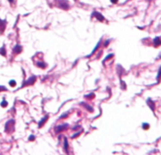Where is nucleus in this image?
I'll return each mask as SVG.
<instances>
[{
	"mask_svg": "<svg viewBox=\"0 0 161 155\" xmlns=\"http://www.w3.org/2000/svg\"><path fill=\"white\" fill-rule=\"evenodd\" d=\"M58 7L64 10H68L69 9V4L66 0H58Z\"/></svg>",
	"mask_w": 161,
	"mask_h": 155,
	"instance_id": "nucleus-1",
	"label": "nucleus"
},
{
	"mask_svg": "<svg viewBox=\"0 0 161 155\" xmlns=\"http://www.w3.org/2000/svg\"><path fill=\"white\" fill-rule=\"evenodd\" d=\"M67 124H64V125H59V126H56L55 128H54V131H55V133H60V132H62L64 129H66L67 128Z\"/></svg>",
	"mask_w": 161,
	"mask_h": 155,
	"instance_id": "nucleus-2",
	"label": "nucleus"
},
{
	"mask_svg": "<svg viewBox=\"0 0 161 155\" xmlns=\"http://www.w3.org/2000/svg\"><path fill=\"white\" fill-rule=\"evenodd\" d=\"M35 80H36V77H35V76H32V77L30 78H29L27 81L23 82V86H26V85H30V84L34 83V82H35Z\"/></svg>",
	"mask_w": 161,
	"mask_h": 155,
	"instance_id": "nucleus-3",
	"label": "nucleus"
},
{
	"mask_svg": "<svg viewBox=\"0 0 161 155\" xmlns=\"http://www.w3.org/2000/svg\"><path fill=\"white\" fill-rule=\"evenodd\" d=\"M92 16L95 17L99 21H103V20H104V17H103L100 13H98V12H94V13L92 14Z\"/></svg>",
	"mask_w": 161,
	"mask_h": 155,
	"instance_id": "nucleus-4",
	"label": "nucleus"
},
{
	"mask_svg": "<svg viewBox=\"0 0 161 155\" xmlns=\"http://www.w3.org/2000/svg\"><path fill=\"white\" fill-rule=\"evenodd\" d=\"M14 123H15V121L14 120H9L7 123H6V126H5V130L8 132H10L11 130H10V126H14Z\"/></svg>",
	"mask_w": 161,
	"mask_h": 155,
	"instance_id": "nucleus-5",
	"label": "nucleus"
},
{
	"mask_svg": "<svg viewBox=\"0 0 161 155\" xmlns=\"http://www.w3.org/2000/svg\"><path fill=\"white\" fill-rule=\"evenodd\" d=\"M147 104H148V105L151 107L152 111H154V107H155V105H154V102H153L152 99H150V98H149V99L147 100Z\"/></svg>",
	"mask_w": 161,
	"mask_h": 155,
	"instance_id": "nucleus-6",
	"label": "nucleus"
},
{
	"mask_svg": "<svg viewBox=\"0 0 161 155\" xmlns=\"http://www.w3.org/2000/svg\"><path fill=\"white\" fill-rule=\"evenodd\" d=\"M21 47L20 46H18V45H17V46H15V48H14V50H13V52L15 53V54H18V53H19L20 52H21Z\"/></svg>",
	"mask_w": 161,
	"mask_h": 155,
	"instance_id": "nucleus-7",
	"label": "nucleus"
},
{
	"mask_svg": "<svg viewBox=\"0 0 161 155\" xmlns=\"http://www.w3.org/2000/svg\"><path fill=\"white\" fill-rule=\"evenodd\" d=\"M48 119H49V115H46L44 118H42V119H41V121L39 122V127H42V126L44 125V123H45Z\"/></svg>",
	"mask_w": 161,
	"mask_h": 155,
	"instance_id": "nucleus-8",
	"label": "nucleus"
},
{
	"mask_svg": "<svg viewBox=\"0 0 161 155\" xmlns=\"http://www.w3.org/2000/svg\"><path fill=\"white\" fill-rule=\"evenodd\" d=\"M80 105H81V106H83V107H84V108H85L88 112H93L92 108H91L89 105H87V104H85V103H80Z\"/></svg>",
	"mask_w": 161,
	"mask_h": 155,
	"instance_id": "nucleus-9",
	"label": "nucleus"
},
{
	"mask_svg": "<svg viewBox=\"0 0 161 155\" xmlns=\"http://www.w3.org/2000/svg\"><path fill=\"white\" fill-rule=\"evenodd\" d=\"M153 44H154V46H159V45H161V40L159 38H155L153 40Z\"/></svg>",
	"mask_w": 161,
	"mask_h": 155,
	"instance_id": "nucleus-10",
	"label": "nucleus"
},
{
	"mask_svg": "<svg viewBox=\"0 0 161 155\" xmlns=\"http://www.w3.org/2000/svg\"><path fill=\"white\" fill-rule=\"evenodd\" d=\"M100 43H101V42H99V43L97 44V46L95 47V49H94V50L92 51V52H91V53H90V54H89V55H88L87 57H89V56H91V55H92V54H93V53H94V52H96V51H97V50L99 49V47H100Z\"/></svg>",
	"mask_w": 161,
	"mask_h": 155,
	"instance_id": "nucleus-11",
	"label": "nucleus"
},
{
	"mask_svg": "<svg viewBox=\"0 0 161 155\" xmlns=\"http://www.w3.org/2000/svg\"><path fill=\"white\" fill-rule=\"evenodd\" d=\"M68 142H67V140L65 139L64 140V149H65V151H66V153H68Z\"/></svg>",
	"mask_w": 161,
	"mask_h": 155,
	"instance_id": "nucleus-12",
	"label": "nucleus"
},
{
	"mask_svg": "<svg viewBox=\"0 0 161 155\" xmlns=\"http://www.w3.org/2000/svg\"><path fill=\"white\" fill-rule=\"evenodd\" d=\"M0 53H1L3 56H6V50H5L4 47H2V48L0 49Z\"/></svg>",
	"mask_w": 161,
	"mask_h": 155,
	"instance_id": "nucleus-13",
	"label": "nucleus"
},
{
	"mask_svg": "<svg viewBox=\"0 0 161 155\" xmlns=\"http://www.w3.org/2000/svg\"><path fill=\"white\" fill-rule=\"evenodd\" d=\"M37 65H38L39 67H41V68H46V64H45V63L39 62V63H37Z\"/></svg>",
	"mask_w": 161,
	"mask_h": 155,
	"instance_id": "nucleus-14",
	"label": "nucleus"
},
{
	"mask_svg": "<svg viewBox=\"0 0 161 155\" xmlns=\"http://www.w3.org/2000/svg\"><path fill=\"white\" fill-rule=\"evenodd\" d=\"M7 105H8V103H7V101H5V100H3V101H2V103H1V107H3V108H5V107H7Z\"/></svg>",
	"mask_w": 161,
	"mask_h": 155,
	"instance_id": "nucleus-15",
	"label": "nucleus"
},
{
	"mask_svg": "<svg viewBox=\"0 0 161 155\" xmlns=\"http://www.w3.org/2000/svg\"><path fill=\"white\" fill-rule=\"evenodd\" d=\"M5 24H6V23H5V20H1V19H0V30H2L1 26H3V27H4V26H5ZM2 31H3V30H2Z\"/></svg>",
	"mask_w": 161,
	"mask_h": 155,
	"instance_id": "nucleus-16",
	"label": "nucleus"
},
{
	"mask_svg": "<svg viewBox=\"0 0 161 155\" xmlns=\"http://www.w3.org/2000/svg\"><path fill=\"white\" fill-rule=\"evenodd\" d=\"M143 128H144L145 130H147V129L150 128V125H149L148 123H143Z\"/></svg>",
	"mask_w": 161,
	"mask_h": 155,
	"instance_id": "nucleus-17",
	"label": "nucleus"
},
{
	"mask_svg": "<svg viewBox=\"0 0 161 155\" xmlns=\"http://www.w3.org/2000/svg\"><path fill=\"white\" fill-rule=\"evenodd\" d=\"M9 83H10V85H11L12 87L16 86V81H15V80H13V79H12V80H10V82H9Z\"/></svg>",
	"mask_w": 161,
	"mask_h": 155,
	"instance_id": "nucleus-18",
	"label": "nucleus"
},
{
	"mask_svg": "<svg viewBox=\"0 0 161 155\" xmlns=\"http://www.w3.org/2000/svg\"><path fill=\"white\" fill-rule=\"evenodd\" d=\"M120 82H121V87H122V89H125V88H126V84L124 83V81H123V80H120Z\"/></svg>",
	"mask_w": 161,
	"mask_h": 155,
	"instance_id": "nucleus-19",
	"label": "nucleus"
},
{
	"mask_svg": "<svg viewBox=\"0 0 161 155\" xmlns=\"http://www.w3.org/2000/svg\"><path fill=\"white\" fill-rule=\"evenodd\" d=\"M113 56H114V54H113V53H111L110 55H108V56H107V57H106V58L104 59V62H105L106 60H108V59H110V58H111V57H113Z\"/></svg>",
	"mask_w": 161,
	"mask_h": 155,
	"instance_id": "nucleus-20",
	"label": "nucleus"
},
{
	"mask_svg": "<svg viewBox=\"0 0 161 155\" xmlns=\"http://www.w3.org/2000/svg\"><path fill=\"white\" fill-rule=\"evenodd\" d=\"M161 78V67L159 68V71H158V75H157V79H160Z\"/></svg>",
	"mask_w": 161,
	"mask_h": 155,
	"instance_id": "nucleus-21",
	"label": "nucleus"
},
{
	"mask_svg": "<svg viewBox=\"0 0 161 155\" xmlns=\"http://www.w3.org/2000/svg\"><path fill=\"white\" fill-rule=\"evenodd\" d=\"M67 115H68V113H65V114H62V115L60 116V118H65V117H67Z\"/></svg>",
	"mask_w": 161,
	"mask_h": 155,
	"instance_id": "nucleus-22",
	"label": "nucleus"
},
{
	"mask_svg": "<svg viewBox=\"0 0 161 155\" xmlns=\"http://www.w3.org/2000/svg\"><path fill=\"white\" fill-rule=\"evenodd\" d=\"M34 139H35L34 136H30V137H29V141H34Z\"/></svg>",
	"mask_w": 161,
	"mask_h": 155,
	"instance_id": "nucleus-23",
	"label": "nucleus"
},
{
	"mask_svg": "<svg viewBox=\"0 0 161 155\" xmlns=\"http://www.w3.org/2000/svg\"><path fill=\"white\" fill-rule=\"evenodd\" d=\"M1 90H7V88L5 87V86H0V91Z\"/></svg>",
	"mask_w": 161,
	"mask_h": 155,
	"instance_id": "nucleus-24",
	"label": "nucleus"
},
{
	"mask_svg": "<svg viewBox=\"0 0 161 155\" xmlns=\"http://www.w3.org/2000/svg\"><path fill=\"white\" fill-rule=\"evenodd\" d=\"M109 42H110V40H107V41L105 42V47H107V46H108V44H109Z\"/></svg>",
	"mask_w": 161,
	"mask_h": 155,
	"instance_id": "nucleus-25",
	"label": "nucleus"
},
{
	"mask_svg": "<svg viewBox=\"0 0 161 155\" xmlns=\"http://www.w3.org/2000/svg\"><path fill=\"white\" fill-rule=\"evenodd\" d=\"M117 1H118V0H111L112 3H117Z\"/></svg>",
	"mask_w": 161,
	"mask_h": 155,
	"instance_id": "nucleus-26",
	"label": "nucleus"
},
{
	"mask_svg": "<svg viewBox=\"0 0 161 155\" xmlns=\"http://www.w3.org/2000/svg\"><path fill=\"white\" fill-rule=\"evenodd\" d=\"M9 2H10V3H13V2H14V0H9Z\"/></svg>",
	"mask_w": 161,
	"mask_h": 155,
	"instance_id": "nucleus-27",
	"label": "nucleus"
},
{
	"mask_svg": "<svg viewBox=\"0 0 161 155\" xmlns=\"http://www.w3.org/2000/svg\"><path fill=\"white\" fill-rule=\"evenodd\" d=\"M75 1H77V0H75Z\"/></svg>",
	"mask_w": 161,
	"mask_h": 155,
	"instance_id": "nucleus-28",
	"label": "nucleus"
}]
</instances>
